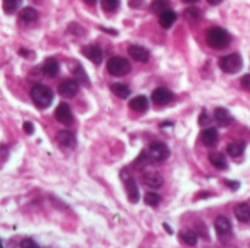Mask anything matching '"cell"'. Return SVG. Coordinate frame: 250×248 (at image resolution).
<instances>
[{
  "label": "cell",
  "instance_id": "cell-1",
  "mask_svg": "<svg viewBox=\"0 0 250 248\" xmlns=\"http://www.w3.org/2000/svg\"><path fill=\"white\" fill-rule=\"evenodd\" d=\"M230 39H231L230 34H229L226 29L218 28V26L211 28V29H208V32H207V42H208L209 47H212V48H215V50H223V48H226V47L230 44Z\"/></svg>",
  "mask_w": 250,
  "mask_h": 248
},
{
  "label": "cell",
  "instance_id": "cell-2",
  "mask_svg": "<svg viewBox=\"0 0 250 248\" xmlns=\"http://www.w3.org/2000/svg\"><path fill=\"white\" fill-rule=\"evenodd\" d=\"M31 98L34 104L40 108H47L53 102V92L44 85H35L31 89Z\"/></svg>",
  "mask_w": 250,
  "mask_h": 248
},
{
  "label": "cell",
  "instance_id": "cell-3",
  "mask_svg": "<svg viewBox=\"0 0 250 248\" xmlns=\"http://www.w3.org/2000/svg\"><path fill=\"white\" fill-rule=\"evenodd\" d=\"M220 67H221V70L226 72V73H230V75L237 73V72H240L242 67H243V58H242V56L237 54V53L224 56V57L220 58Z\"/></svg>",
  "mask_w": 250,
  "mask_h": 248
},
{
  "label": "cell",
  "instance_id": "cell-4",
  "mask_svg": "<svg viewBox=\"0 0 250 248\" xmlns=\"http://www.w3.org/2000/svg\"><path fill=\"white\" fill-rule=\"evenodd\" d=\"M107 70L113 76H125L132 70V64L125 57H111L107 61Z\"/></svg>",
  "mask_w": 250,
  "mask_h": 248
},
{
  "label": "cell",
  "instance_id": "cell-5",
  "mask_svg": "<svg viewBox=\"0 0 250 248\" xmlns=\"http://www.w3.org/2000/svg\"><path fill=\"white\" fill-rule=\"evenodd\" d=\"M170 156V151L166 143L154 142L149 145V158L155 162H164Z\"/></svg>",
  "mask_w": 250,
  "mask_h": 248
},
{
  "label": "cell",
  "instance_id": "cell-6",
  "mask_svg": "<svg viewBox=\"0 0 250 248\" xmlns=\"http://www.w3.org/2000/svg\"><path fill=\"white\" fill-rule=\"evenodd\" d=\"M54 117H56V120L57 121H60L62 124H64V126H70L72 123H73V114H72V110H70V107L66 104V102H62L57 108H56V111H54Z\"/></svg>",
  "mask_w": 250,
  "mask_h": 248
},
{
  "label": "cell",
  "instance_id": "cell-7",
  "mask_svg": "<svg viewBox=\"0 0 250 248\" xmlns=\"http://www.w3.org/2000/svg\"><path fill=\"white\" fill-rule=\"evenodd\" d=\"M79 92V83L75 79H66L59 85V94L64 98H72Z\"/></svg>",
  "mask_w": 250,
  "mask_h": 248
},
{
  "label": "cell",
  "instance_id": "cell-8",
  "mask_svg": "<svg viewBox=\"0 0 250 248\" xmlns=\"http://www.w3.org/2000/svg\"><path fill=\"white\" fill-rule=\"evenodd\" d=\"M173 92L166 88H158L152 92V102L157 105H167L173 101Z\"/></svg>",
  "mask_w": 250,
  "mask_h": 248
},
{
  "label": "cell",
  "instance_id": "cell-9",
  "mask_svg": "<svg viewBox=\"0 0 250 248\" xmlns=\"http://www.w3.org/2000/svg\"><path fill=\"white\" fill-rule=\"evenodd\" d=\"M231 224L230 221L226 218V216H218L217 221H215V231H217V235L224 240V238H229L231 237Z\"/></svg>",
  "mask_w": 250,
  "mask_h": 248
},
{
  "label": "cell",
  "instance_id": "cell-10",
  "mask_svg": "<svg viewBox=\"0 0 250 248\" xmlns=\"http://www.w3.org/2000/svg\"><path fill=\"white\" fill-rule=\"evenodd\" d=\"M82 53L94 64H101V61H103V51H101V48L98 45H85L82 48Z\"/></svg>",
  "mask_w": 250,
  "mask_h": 248
},
{
  "label": "cell",
  "instance_id": "cell-11",
  "mask_svg": "<svg viewBox=\"0 0 250 248\" xmlns=\"http://www.w3.org/2000/svg\"><path fill=\"white\" fill-rule=\"evenodd\" d=\"M127 53L130 54V57L139 63H145L149 60V51L145 48V47H141V45H130L127 48Z\"/></svg>",
  "mask_w": 250,
  "mask_h": 248
},
{
  "label": "cell",
  "instance_id": "cell-12",
  "mask_svg": "<svg viewBox=\"0 0 250 248\" xmlns=\"http://www.w3.org/2000/svg\"><path fill=\"white\" fill-rule=\"evenodd\" d=\"M142 180H144V183L148 187H152V189H160L164 184L163 177L158 172H155V171H146V172H144Z\"/></svg>",
  "mask_w": 250,
  "mask_h": 248
},
{
  "label": "cell",
  "instance_id": "cell-13",
  "mask_svg": "<svg viewBox=\"0 0 250 248\" xmlns=\"http://www.w3.org/2000/svg\"><path fill=\"white\" fill-rule=\"evenodd\" d=\"M57 142L67 149H73L76 146V137L73 133L67 132V130H62L57 133Z\"/></svg>",
  "mask_w": 250,
  "mask_h": 248
},
{
  "label": "cell",
  "instance_id": "cell-14",
  "mask_svg": "<svg viewBox=\"0 0 250 248\" xmlns=\"http://www.w3.org/2000/svg\"><path fill=\"white\" fill-rule=\"evenodd\" d=\"M125 187H126V191H127V199L130 203H138L139 202V189H138V184L133 178H127L125 181Z\"/></svg>",
  "mask_w": 250,
  "mask_h": 248
},
{
  "label": "cell",
  "instance_id": "cell-15",
  "mask_svg": "<svg viewBox=\"0 0 250 248\" xmlns=\"http://www.w3.org/2000/svg\"><path fill=\"white\" fill-rule=\"evenodd\" d=\"M59 70H60V66H59V63H57V60L53 58V57L47 58V60L44 61V64H42V72H44V75L48 76V77H56V76L59 75Z\"/></svg>",
  "mask_w": 250,
  "mask_h": 248
},
{
  "label": "cell",
  "instance_id": "cell-16",
  "mask_svg": "<svg viewBox=\"0 0 250 248\" xmlns=\"http://www.w3.org/2000/svg\"><path fill=\"white\" fill-rule=\"evenodd\" d=\"M201 140L205 146H214L217 142H218V132L212 127L209 129H205L202 133H201Z\"/></svg>",
  "mask_w": 250,
  "mask_h": 248
},
{
  "label": "cell",
  "instance_id": "cell-17",
  "mask_svg": "<svg viewBox=\"0 0 250 248\" xmlns=\"http://www.w3.org/2000/svg\"><path fill=\"white\" fill-rule=\"evenodd\" d=\"M130 108L133 110V111H138V113H144V111H146L148 110V105H149V101H148V98L146 96H144V95H139V96H135L132 101H130Z\"/></svg>",
  "mask_w": 250,
  "mask_h": 248
},
{
  "label": "cell",
  "instance_id": "cell-18",
  "mask_svg": "<svg viewBox=\"0 0 250 248\" xmlns=\"http://www.w3.org/2000/svg\"><path fill=\"white\" fill-rule=\"evenodd\" d=\"M208 159L218 170H227V167H229L227 159H226V156L221 152H212V153H209Z\"/></svg>",
  "mask_w": 250,
  "mask_h": 248
},
{
  "label": "cell",
  "instance_id": "cell-19",
  "mask_svg": "<svg viewBox=\"0 0 250 248\" xmlns=\"http://www.w3.org/2000/svg\"><path fill=\"white\" fill-rule=\"evenodd\" d=\"M38 19V12L34 7H23L19 13V20L23 23H31Z\"/></svg>",
  "mask_w": 250,
  "mask_h": 248
},
{
  "label": "cell",
  "instance_id": "cell-20",
  "mask_svg": "<svg viewBox=\"0 0 250 248\" xmlns=\"http://www.w3.org/2000/svg\"><path fill=\"white\" fill-rule=\"evenodd\" d=\"M215 120L220 123V126H230L233 123V117L226 108H217L215 110Z\"/></svg>",
  "mask_w": 250,
  "mask_h": 248
},
{
  "label": "cell",
  "instance_id": "cell-21",
  "mask_svg": "<svg viewBox=\"0 0 250 248\" xmlns=\"http://www.w3.org/2000/svg\"><path fill=\"white\" fill-rule=\"evenodd\" d=\"M234 215L240 222H250V205L242 203V205L236 206Z\"/></svg>",
  "mask_w": 250,
  "mask_h": 248
},
{
  "label": "cell",
  "instance_id": "cell-22",
  "mask_svg": "<svg viewBox=\"0 0 250 248\" xmlns=\"http://www.w3.org/2000/svg\"><path fill=\"white\" fill-rule=\"evenodd\" d=\"M176 19H177V15L173 12V10H166L164 13H161L160 15V25L163 26V28H171L173 26V23L176 22Z\"/></svg>",
  "mask_w": 250,
  "mask_h": 248
},
{
  "label": "cell",
  "instance_id": "cell-23",
  "mask_svg": "<svg viewBox=\"0 0 250 248\" xmlns=\"http://www.w3.org/2000/svg\"><path fill=\"white\" fill-rule=\"evenodd\" d=\"M245 148H246V146H245L243 142H233V143H230V145L227 146V152H229V155H230L231 158H239V156L243 155Z\"/></svg>",
  "mask_w": 250,
  "mask_h": 248
},
{
  "label": "cell",
  "instance_id": "cell-24",
  "mask_svg": "<svg viewBox=\"0 0 250 248\" xmlns=\"http://www.w3.org/2000/svg\"><path fill=\"white\" fill-rule=\"evenodd\" d=\"M179 238H180V241H183L188 246H196V243H198V235L193 231H189V229L182 231L179 234Z\"/></svg>",
  "mask_w": 250,
  "mask_h": 248
},
{
  "label": "cell",
  "instance_id": "cell-25",
  "mask_svg": "<svg viewBox=\"0 0 250 248\" xmlns=\"http://www.w3.org/2000/svg\"><path fill=\"white\" fill-rule=\"evenodd\" d=\"M111 91H113L114 95H117V96L122 98V99H126V98H129V95H130L129 86H126V85H123V83H114V85H111Z\"/></svg>",
  "mask_w": 250,
  "mask_h": 248
},
{
  "label": "cell",
  "instance_id": "cell-26",
  "mask_svg": "<svg viewBox=\"0 0 250 248\" xmlns=\"http://www.w3.org/2000/svg\"><path fill=\"white\" fill-rule=\"evenodd\" d=\"M21 1L22 0H3V10H4V13H7V15L15 13L19 9Z\"/></svg>",
  "mask_w": 250,
  "mask_h": 248
},
{
  "label": "cell",
  "instance_id": "cell-27",
  "mask_svg": "<svg viewBox=\"0 0 250 248\" xmlns=\"http://www.w3.org/2000/svg\"><path fill=\"white\" fill-rule=\"evenodd\" d=\"M168 7H170V3H168L167 0H155V1L151 4L152 12H154V13H157V15L164 13L166 10H168Z\"/></svg>",
  "mask_w": 250,
  "mask_h": 248
},
{
  "label": "cell",
  "instance_id": "cell-28",
  "mask_svg": "<svg viewBox=\"0 0 250 248\" xmlns=\"http://www.w3.org/2000/svg\"><path fill=\"white\" fill-rule=\"evenodd\" d=\"M183 16H185L188 20H190V22H196V20L201 19L202 13H201V10H199L198 7H189V9L185 10Z\"/></svg>",
  "mask_w": 250,
  "mask_h": 248
},
{
  "label": "cell",
  "instance_id": "cell-29",
  "mask_svg": "<svg viewBox=\"0 0 250 248\" xmlns=\"http://www.w3.org/2000/svg\"><path fill=\"white\" fill-rule=\"evenodd\" d=\"M73 76L76 77L78 82H81L82 85H89V79H88V75L85 73V70L81 67V66H76L73 69Z\"/></svg>",
  "mask_w": 250,
  "mask_h": 248
},
{
  "label": "cell",
  "instance_id": "cell-30",
  "mask_svg": "<svg viewBox=\"0 0 250 248\" xmlns=\"http://www.w3.org/2000/svg\"><path fill=\"white\" fill-rule=\"evenodd\" d=\"M101 4H103V9L105 12H114L119 9L120 0H101Z\"/></svg>",
  "mask_w": 250,
  "mask_h": 248
},
{
  "label": "cell",
  "instance_id": "cell-31",
  "mask_svg": "<svg viewBox=\"0 0 250 248\" xmlns=\"http://www.w3.org/2000/svg\"><path fill=\"white\" fill-rule=\"evenodd\" d=\"M161 202V197L157 193H146L145 194V203L148 206H158Z\"/></svg>",
  "mask_w": 250,
  "mask_h": 248
},
{
  "label": "cell",
  "instance_id": "cell-32",
  "mask_svg": "<svg viewBox=\"0 0 250 248\" xmlns=\"http://www.w3.org/2000/svg\"><path fill=\"white\" fill-rule=\"evenodd\" d=\"M149 159H151V158H149V155H146V152H142V153L138 156V159L135 161V167H138V168L141 167V168H142L145 164H148V162H149Z\"/></svg>",
  "mask_w": 250,
  "mask_h": 248
},
{
  "label": "cell",
  "instance_id": "cell-33",
  "mask_svg": "<svg viewBox=\"0 0 250 248\" xmlns=\"http://www.w3.org/2000/svg\"><path fill=\"white\" fill-rule=\"evenodd\" d=\"M21 247L35 248V247H37V244H35V241H32V240H23V241L21 243Z\"/></svg>",
  "mask_w": 250,
  "mask_h": 248
},
{
  "label": "cell",
  "instance_id": "cell-34",
  "mask_svg": "<svg viewBox=\"0 0 250 248\" xmlns=\"http://www.w3.org/2000/svg\"><path fill=\"white\" fill-rule=\"evenodd\" d=\"M23 130H25L26 134H32V133H34V126H32V123L25 121V123H23Z\"/></svg>",
  "mask_w": 250,
  "mask_h": 248
},
{
  "label": "cell",
  "instance_id": "cell-35",
  "mask_svg": "<svg viewBox=\"0 0 250 248\" xmlns=\"http://www.w3.org/2000/svg\"><path fill=\"white\" fill-rule=\"evenodd\" d=\"M242 86H243L245 89H248V91H250V75H248V76H245V77L242 79Z\"/></svg>",
  "mask_w": 250,
  "mask_h": 248
},
{
  "label": "cell",
  "instance_id": "cell-36",
  "mask_svg": "<svg viewBox=\"0 0 250 248\" xmlns=\"http://www.w3.org/2000/svg\"><path fill=\"white\" fill-rule=\"evenodd\" d=\"M209 121H211V120L207 117V114L202 113V115H201V118H199V124H201V126H205V124H209Z\"/></svg>",
  "mask_w": 250,
  "mask_h": 248
},
{
  "label": "cell",
  "instance_id": "cell-37",
  "mask_svg": "<svg viewBox=\"0 0 250 248\" xmlns=\"http://www.w3.org/2000/svg\"><path fill=\"white\" fill-rule=\"evenodd\" d=\"M226 186L230 187L231 190H237V189H239V183H237V181H229V180H227V181H226Z\"/></svg>",
  "mask_w": 250,
  "mask_h": 248
},
{
  "label": "cell",
  "instance_id": "cell-38",
  "mask_svg": "<svg viewBox=\"0 0 250 248\" xmlns=\"http://www.w3.org/2000/svg\"><path fill=\"white\" fill-rule=\"evenodd\" d=\"M221 1H223V0H208V3L212 4V6H217V4H220Z\"/></svg>",
  "mask_w": 250,
  "mask_h": 248
},
{
  "label": "cell",
  "instance_id": "cell-39",
  "mask_svg": "<svg viewBox=\"0 0 250 248\" xmlns=\"http://www.w3.org/2000/svg\"><path fill=\"white\" fill-rule=\"evenodd\" d=\"M101 29H103L104 32H110V34H113V35H116V34H117L114 29H105V28H101Z\"/></svg>",
  "mask_w": 250,
  "mask_h": 248
},
{
  "label": "cell",
  "instance_id": "cell-40",
  "mask_svg": "<svg viewBox=\"0 0 250 248\" xmlns=\"http://www.w3.org/2000/svg\"><path fill=\"white\" fill-rule=\"evenodd\" d=\"M83 1H85V3H86V4H91V6H92V4H95V3H97V0H83Z\"/></svg>",
  "mask_w": 250,
  "mask_h": 248
},
{
  "label": "cell",
  "instance_id": "cell-41",
  "mask_svg": "<svg viewBox=\"0 0 250 248\" xmlns=\"http://www.w3.org/2000/svg\"><path fill=\"white\" fill-rule=\"evenodd\" d=\"M164 228H166V229H167V232H168V234H173V231H171V229H170V227H168V225H167V224H164Z\"/></svg>",
  "mask_w": 250,
  "mask_h": 248
},
{
  "label": "cell",
  "instance_id": "cell-42",
  "mask_svg": "<svg viewBox=\"0 0 250 248\" xmlns=\"http://www.w3.org/2000/svg\"><path fill=\"white\" fill-rule=\"evenodd\" d=\"M185 3H196L198 0H183Z\"/></svg>",
  "mask_w": 250,
  "mask_h": 248
},
{
  "label": "cell",
  "instance_id": "cell-43",
  "mask_svg": "<svg viewBox=\"0 0 250 248\" xmlns=\"http://www.w3.org/2000/svg\"><path fill=\"white\" fill-rule=\"evenodd\" d=\"M35 1H41V0H35Z\"/></svg>",
  "mask_w": 250,
  "mask_h": 248
}]
</instances>
